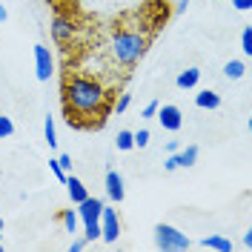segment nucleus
Segmentation results:
<instances>
[{
  "label": "nucleus",
  "mask_w": 252,
  "mask_h": 252,
  "mask_svg": "<svg viewBox=\"0 0 252 252\" xmlns=\"http://www.w3.org/2000/svg\"><path fill=\"white\" fill-rule=\"evenodd\" d=\"M115 146H118L121 152H129V149H135V138H132V132H129V129H121V132L115 135Z\"/></svg>",
  "instance_id": "obj_18"
},
{
  "label": "nucleus",
  "mask_w": 252,
  "mask_h": 252,
  "mask_svg": "<svg viewBox=\"0 0 252 252\" xmlns=\"http://www.w3.org/2000/svg\"><path fill=\"white\" fill-rule=\"evenodd\" d=\"M241 52L250 58L252 55V29L250 26H244V32H241Z\"/></svg>",
  "instance_id": "obj_21"
},
{
  "label": "nucleus",
  "mask_w": 252,
  "mask_h": 252,
  "mask_svg": "<svg viewBox=\"0 0 252 252\" xmlns=\"http://www.w3.org/2000/svg\"><path fill=\"white\" fill-rule=\"evenodd\" d=\"M244 75H247V61H229V63H223V78L238 80V78H244Z\"/></svg>",
  "instance_id": "obj_15"
},
{
  "label": "nucleus",
  "mask_w": 252,
  "mask_h": 252,
  "mask_svg": "<svg viewBox=\"0 0 252 252\" xmlns=\"http://www.w3.org/2000/svg\"><path fill=\"white\" fill-rule=\"evenodd\" d=\"M49 32H52V40H55V43H69V40L75 37V26H72V20H69V17H63V15L52 17Z\"/></svg>",
  "instance_id": "obj_8"
},
{
  "label": "nucleus",
  "mask_w": 252,
  "mask_h": 252,
  "mask_svg": "<svg viewBox=\"0 0 252 252\" xmlns=\"http://www.w3.org/2000/svg\"><path fill=\"white\" fill-rule=\"evenodd\" d=\"M103 204H106L103 198H92V195H89V198H83L78 204V209H75L78 218H80V226H83L80 235H83L86 244H92V241L100 238V209H103Z\"/></svg>",
  "instance_id": "obj_3"
},
{
  "label": "nucleus",
  "mask_w": 252,
  "mask_h": 252,
  "mask_svg": "<svg viewBox=\"0 0 252 252\" xmlns=\"http://www.w3.org/2000/svg\"><path fill=\"white\" fill-rule=\"evenodd\" d=\"M61 223H63V229H66L72 238L80 235V218H78V212H75V209H63Z\"/></svg>",
  "instance_id": "obj_14"
},
{
  "label": "nucleus",
  "mask_w": 252,
  "mask_h": 252,
  "mask_svg": "<svg viewBox=\"0 0 252 252\" xmlns=\"http://www.w3.org/2000/svg\"><path fill=\"white\" fill-rule=\"evenodd\" d=\"M12 135H15L12 118H9V115H0V141H3V138H12Z\"/></svg>",
  "instance_id": "obj_20"
},
{
  "label": "nucleus",
  "mask_w": 252,
  "mask_h": 252,
  "mask_svg": "<svg viewBox=\"0 0 252 252\" xmlns=\"http://www.w3.org/2000/svg\"><path fill=\"white\" fill-rule=\"evenodd\" d=\"M103 187H106V198H109L112 204H121V201H124L126 187H124V175L118 172V169H109V172H106Z\"/></svg>",
  "instance_id": "obj_9"
},
{
  "label": "nucleus",
  "mask_w": 252,
  "mask_h": 252,
  "mask_svg": "<svg viewBox=\"0 0 252 252\" xmlns=\"http://www.w3.org/2000/svg\"><path fill=\"white\" fill-rule=\"evenodd\" d=\"M189 0H175V12H187Z\"/></svg>",
  "instance_id": "obj_29"
},
{
  "label": "nucleus",
  "mask_w": 252,
  "mask_h": 252,
  "mask_svg": "<svg viewBox=\"0 0 252 252\" xmlns=\"http://www.w3.org/2000/svg\"><path fill=\"white\" fill-rule=\"evenodd\" d=\"M49 169H52V175H55L58 181H66V169L61 166V160H58V158H52V160H49Z\"/></svg>",
  "instance_id": "obj_22"
},
{
  "label": "nucleus",
  "mask_w": 252,
  "mask_h": 252,
  "mask_svg": "<svg viewBox=\"0 0 252 252\" xmlns=\"http://www.w3.org/2000/svg\"><path fill=\"white\" fill-rule=\"evenodd\" d=\"M34 75H37V80H43V83L55 75V61H52V52H49L43 43H37V46H34Z\"/></svg>",
  "instance_id": "obj_7"
},
{
  "label": "nucleus",
  "mask_w": 252,
  "mask_h": 252,
  "mask_svg": "<svg viewBox=\"0 0 252 252\" xmlns=\"http://www.w3.org/2000/svg\"><path fill=\"white\" fill-rule=\"evenodd\" d=\"M132 138H135V149H146L149 141H152V132L143 126V129H138V132H132Z\"/></svg>",
  "instance_id": "obj_19"
},
{
  "label": "nucleus",
  "mask_w": 252,
  "mask_h": 252,
  "mask_svg": "<svg viewBox=\"0 0 252 252\" xmlns=\"http://www.w3.org/2000/svg\"><path fill=\"white\" fill-rule=\"evenodd\" d=\"M121 238V218H118V209L109 204H103L100 209V241L115 244Z\"/></svg>",
  "instance_id": "obj_5"
},
{
  "label": "nucleus",
  "mask_w": 252,
  "mask_h": 252,
  "mask_svg": "<svg viewBox=\"0 0 252 252\" xmlns=\"http://www.w3.org/2000/svg\"><path fill=\"white\" fill-rule=\"evenodd\" d=\"M129 103H132V94L124 92L118 100H115V112H118V115H121V112H126V109H129Z\"/></svg>",
  "instance_id": "obj_23"
},
{
  "label": "nucleus",
  "mask_w": 252,
  "mask_h": 252,
  "mask_svg": "<svg viewBox=\"0 0 252 252\" xmlns=\"http://www.w3.org/2000/svg\"><path fill=\"white\" fill-rule=\"evenodd\" d=\"M152 235H155V247L160 252H184L192 247V241H189L187 232H181L172 223H155Z\"/></svg>",
  "instance_id": "obj_4"
},
{
  "label": "nucleus",
  "mask_w": 252,
  "mask_h": 252,
  "mask_svg": "<svg viewBox=\"0 0 252 252\" xmlns=\"http://www.w3.org/2000/svg\"><path fill=\"white\" fill-rule=\"evenodd\" d=\"M66 192H69V201H72V206H78L83 198H89V189H86V184L80 181L78 175H66Z\"/></svg>",
  "instance_id": "obj_10"
},
{
  "label": "nucleus",
  "mask_w": 252,
  "mask_h": 252,
  "mask_svg": "<svg viewBox=\"0 0 252 252\" xmlns=\"http://www.w3.org/2000/svg\"><path fill=\"white\" fill-rule=\"evenodd\" d=\"M143 52H146V37L141 32H129V29L115 32V37H112V58L121 66L138 63L143 58Z\"/></svg>",
  "instance_id": "obj_2"
},
{
  "label": "nucleus",
  "mask_w": 252,
  "mask_h": 252,
  "mask_svg": "<svg viewBox=\"0 0 252 252\" xmlns=\"http://www.w3.org/2000/svg\"><path fill=\"white\" fill-rule=\"evenodd\" d=\"M155 118H158V124L163 126L166 132H178V129L184 126V112L178 109L175 103H163V106H158Z\"/></svg>",
  "instance_id": "obj_6"
},
{
  "label": "nucleus",
  "mask_w": 252,
  "mask_h": 252,
  "mask_svg": "<svg viewBox=\"0 0 252 252\" xmlns=\"http://www.w3.org/2000/svg\"><path fill=\"white\" fill-rule=\"evenodd\" d=\"M175 158H178V166H195L198 163V146H187V149H178L175 152Z\"/></svg>",
  "instance_id": "obj_16"
},
{
  "label": "nucleus",
  "mask_w": 252,
  "mask_h": 252,
  "mask_svg": "<svg viewBox=\"0 0 252 252\" xmlns=\"http://www.w3.org/2000/svg\"><path fill=\"white\" fill-rule=\"evenodd\" d=\"M0 175H3V172H0Z\"/></svg>",
  "instance_id": "obj_34"
},
{
  "label": "nucleus",
  "mask_w": 252,
  "mask_h": 252,
  "mask_svg": "<svg viewBox=\"0 0 252 252\" xmlns=\"http://www.w3.org/2000/svg\"><path fill=\"white\" fill-rule=\"evenodd\" d=\"M163 169H166V172H175V169H181V166H178V158H175V152H169V158L163 160Z\"/></svg>",
  "instance_id": "obj_25"
},
{
  "label": "nucleus",
  "mask_w": 252,
  "mask_h": 252,
  "mask_svg": "<svg viewBox=\"0 0 252 252\" xmlns=\"http://www.w3.org/2000/svg\"><path fill=\"white\" fill-rule=\"evenodd\" d=\"M158 106H160V103H158V100H149V103H146V106H143V112H141V118H155V112H158Z\"/></svg>",
  "instance_id": "obj_24"
},
{
  "label": "nucleus",
  "mask_w": 252,
  "mask_h": 252,
  "mask_svg": "<svg viewBox=\"0 0 252 252\" xmlns=\"http://www.w3.org/2000/svg\"><path fill=\"white\" fill-rule=\"evenodd\" d=\"M63 109L69 115V124H83L92 115H106V89L100 80L89 75H66L63 80Z\"/></svg>",
  "instance_id": "obj_1"
},
{
  "label": "nucleus",
  "mask_w": 252,
  "mask_h": 252,
  "mask_svg": "<svg viewBox=\"0 0 252 252\" xmlns=\"http://www.w3.org/2000/svg\"><path fill=\"white\" fill-rule=\"evenodd\" d=\"M0 238H3V218H0Z\"/></svg>",
  "instance_id": "obj_33"
},
{
  "label": "nucleus",
  "mask_w": 252,
  "mask_h": 252,
  "mask_svg": "<svg viewBox=\"0 0 252 252\" xmlns=\"http://www.w3.org/2000/svg\"><path fill=\"white\" fill-rule=\"evenodd\" d=\"M175 83H178V89H195V86L201 83V69L189 66V69H184V72H178Z\"/></svg>",
  "instance_id": "obj_13"
},
{
  "label": "nucleus",
  "mask_w": 252,
  "mask_h": 252,
  "mask_svg": "<svg viewBox=\"0 0 252 252\" xmlns=\"http://www.w3.org/2000/svg\"><path fill=\"white\" fill-rule=\"evenodd\" d=\"M244 247H247V250H252V229H247V232H244Z\"/></svg>",
  "instance_id": "obj_30"
},
{
  "label": "nucleus",
  "mask_w": 252,
  "mask_h": 252,
  "mask_svg": "<svg viewBox=\"0 0 252 252\" xmlns=\"http://www.w3.org/2000/svg\"><path fill=\"white\" fill-rule=\"evenodd\" d=\"M181 149V143L178 141H166V152H178Z\"/></svg>",
  "instance_id": "obj_31"
},
{
  "label": "nucleus",
  "mask_w": 252,
  "mask_h": 252,
  "mask_svg": "<svg viewBox=\"0 0 252 252\" xmlns=\"http://www.w3.org/2000/svg\"><path fill=\"white\" fill-rule=\"evenodd\" d=\"M201 247L204 250H215V252H232V241L220 232H212V235L201 238Z\"/></svg>",
  "instance_id": "obj_11"
},
{
  "label": "nucleus",
  "mask_w": 252,
  "mask_h": 252,
  "mask_svg": "<svg viewBox=\"0 0 252 252\" xmlns=\"http://www.w3.org/2000/svg\"><path fill=\"white\" fill-rule=\"evenodd\" d=\"M6 17H9V12H6V6H3V3H0V23H3V20H6Z\"/></svg>",
  "instance_id": "obj_32"
},
{
  "label": "nucleus",
  "mask_w": 252,
  "mask_h": 252,
  "mask_svg": "<svg viewBox=\"0 0 252 252\" xmlns=\"http://www.w3.org/2000/svg\"><path fill=\"white\" fill-rule=\"evenodd\" d=\"M195 106L198 109H218L220 106V94L215 92V89H201V92L195 94Z\"/></svg>",
  "instance_id": "obj_12"
},
{
  "label": "nucleus",
  "mask_w": 252,
  "mask_h": 252,
  "mask_svg": "<svg viewBox=\"0 0 252 252\" xmlns=\"http://www.w3.org/2000/svg\"><path fill=\"white\" fill-rule=\"evenodd\" d=\"M83 247H86V241H83V238H75V241L69 244V252H80Z\"/></svg>",
  "instance_id": "obj_27"
},
{
  "label": "nucleus",
  "mask_w": 252,
  "mask_h": 252,
  "mask_svg": "<svg viewBox=\"0 0 252 252\" xmlns=\"http://www.w3.org/2000/svg\"><path fill=\"white\" fill-rule=\"evenodd\" d=\"M58 160H61V166L66 169V172H72V158L69 155H58Z\"/></svg>",
  "instance_id": "obj_28"
},
{
  "label": "nucleus",
  "mask_w": 252,
  "mask_h": 252,
  "mask_svg": "<svg viewBox=\"0 0 252 252\" xmlns=\"http://www.w3.org/2000/svg\"><path fill=\"white\" fill-rule=\"evenodd\" d=\"M232 6H235L238 12H250V9H252V0H232Z\"/></svg>",
  "instance_id": "obj_26"
},
{
  "label": "nucleus",
  "mask_w": 252,
  "mask_h": 252,
  "mask_svg": "<svg viewBox=\"0 0 252 252\" xmlns=\"http://www.w3.org/2000/svg\"><path fill=\"white\" fill-rule=\"evenodd\" d=\"M43 138H46V143L52 149H58V129H55V118L52 115L43 118Z\"/></svg>",
  "instance_id": "obj_17"
}]
</instances>
